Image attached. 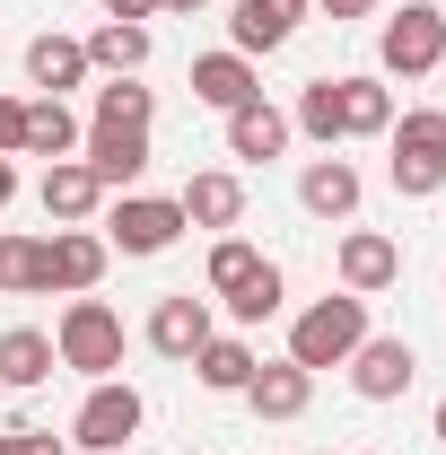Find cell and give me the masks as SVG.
Listing matches in <instances>:
<instances>
[{
	"mask_svg": "<svg viewBox=\"0 0 446 455\" xmlns=\"http://www.w3.org/2000/svg\"><path fill=\"white\" fill-rule=\"evenodd\" d=\"M359 341H368V298L333 289V298L298 307V324H289V359H298L307 377H324V368H341V359H350Z\"/></svg>",
	"mask_w": 446,
	"mask_h": 455,
	"instance_id": "6da1fadb",
	"label": "cell"
},
{
	"mask_svg": "<svg viewBox=\"0 0 446 455\" xmlns=\"http://www.w3.org/2000/svg\"><path fill=\"white\" fill-rule=\"evenodd\" d=\"M158 114V88H140V79H106L97 88V123H149Z\"/></svg>",
	"mask_w": 446,
	"mask_h": 455,
	"instance_id": "f1b7e54d",
	"label": "cell"
},
{
	"mask_svg": "<svg viewBox=\"0 0 446 455\" xmlns=\"http://www.w3.org/2000/svg\"><path fill=\"white\" fill-rule=\"evenodd\" d=\"M0 455H27V429H0Z\"/></svg>",
	"mask_w": 446,
	"mask_h": 455,
	"instance_id": "e575fe53",
	"label": "cell"
},
{
	"mask_svg": "<svg viewBox=\"0 0 446 455\" xmlns=\"http://www.w3.org/2000/svg\"><path fill=\"white\" fill-rule=\"evenodd\" d=\"M377 61H386V79H429L446 61V18L438 0H402L386 27H377Z\"/></svg>",
	"mask_w": 446,
	"mask_h": 455,
	"instance_id": "5b68a950",
	"label": "cell"
},
{
	"mask_svg": "<svg viewBox=\"0 0 446 455\" xmlns=\"http://www.w3.org/2000/svg\"><path fill=\"white\" fill-rule=\"evenodd\" d=\"M193 377H202V395H245V377H254V341L245 333H211L193 350Z\"/></svg>",
	"mask_w": 446,
	"mask_h": 455,
	"instance_id": "7402d4cb",
	"label": "cell"
},
{
	"mask_svg": "<svg viewBox=\"0 0 446 455\" xmlns=\"http://www.w3.org/2000/svg\"><path fill=\"white\" fill-rule=\"evenodd\" d=\"M184 455H193V447H184Z\"/></svg>",
	"mask_w": 446,
	"mask_h": 455,
	"instance_id": "f35d334b",
	"label": "cell"
},
{
	"mask_svg": "<svg viewBox=\"0 0 446 455\" xmlns=\"http://www.w3.org/2000/svg\"><path fill=\"white\" fill-rule=\"evenodd\" d=\"M298 140V123L272 106V97H245V106L227 114V158H245V167H263V158H280Z\"/></svg>",
	"mask_w": 446,
	"mask_h": 455,
	"instance_id": "2e32d148",
	"label": "cell"
},
{
	"mask_svg": "<svg viewBox=\"0 0 446 455\" xmlns=\"http://www.w3.org/2000/svg\"><path fill=\"white\" fill-rule=\"evenodd\" d=\"M289 123H298V132H307L315 149H333V140H341V79H307Z\"/></svg>",
	"mask_w": 446,
	"mask_h": 455,
	"instance_id": "484cf974",
	"label": "cell"
},
{
	"mask_svg": "<svg viewBox=\"0 0 446 455\" xmlns=\"http://www.w3.org/2000/svg\"><path fill=\"white\" fill-rule=\"evenodd\" d=\"M0 298H44V236H0Z\"/></svg>",
	"mask_w": 446,
	"mask_h": 455,
	"instance_id": "4316f807",
	"label": "cell"
},
{
	"mask_svg": "<svg viewBox=\"0 0 446 455\" xmlns=\"http://www.w3.org/2000/svg\"><path fill=\"white\" fill-rule=\"evenodd\" d=\"M27 149V97H0V158Z\"/></svg>",
	"mask_w": 446,
	"mask_h": 455,
	"instance_id": "f546056e",
	"label": "cell"
},
{
	"mask_svg": "<svg viewBox=\"0 0 446 455\" xmlns=\"http://www.w3.org/2000/svg\"><path fill=\"white\" fill-rule=\"evenodd\" d=\"M18 202V158H0V211Z\"/></svg>",
	"mask_w": 446,
	"mask_h": 455,
	"instance_id": "d6a6232c",
	"label": "cell"
},
{
	"mask_svg": "<svg viewBox=\"0 0 446 455\" xmlns=\"http://www.w3.org/2000/svg\"><path fill=\"white\" fill-rule=\"evenodd\" d=\"M97 70H88V44L79 36H36L27 44V88L36 97H70V88H88Z\"/></svg>",
	"mask_w": 446,
	"mask_h": 455,
	"instance_id": "d6986e66",
	"label": "cell"
},
{
	"mask_svg": "<svg viewBox=\"0 0 446 455\" xmlns=\"http://www.w3.org/2000/svg\"><path fill=\"white\" fill-rule=\"evenodd\" d=\"M0 395H9V386H0Z\"/></svg>",
	"mask_w": 446,
	"mask_h": 455,
	"instance_id": "8d00e7d4",
	"label": "cell"
},
{
	"mask_svg": "<svg viewBox=\"0 0 446 455\" xmlns=\"http://www.w3.org/2000/svg\"><path fill=\"white\" fill-rule=\"evenodd\" d=\"M79 158L97 167L106 193H131V184L149 175V123H88V132H79Z\"/></svg>",
	"mask_w": 446,
	"mask_h": 455,
	"instance_id": "9c48e42d",
	"label": "cell"
},
{
	"mask_svg": "<svg viewBox=\"0 0 446 455\" xmlns=\"http://www.w3.org/2000/svg\"><path fill=\"white\" fill-rule=\"evenodd\" d=\"M175 202H184V228L236 236V228H245V175H236V167H202L184 193H175Z\"/></svg>",
	"mask_w": 446,
	"mask_h": 455,
	"instance_id": "4fadbf2b",
	"label": "cell"
},
{
	"mask_svg": "<svg viewBox=\"0 0 446 455\" xmlns=\"http://www.w3.org/2000/svg\"><path fill=\"white\" fill-rule=\"evenodd\" d=\"M307 9L315 0H236V18H227V44L254 61V53H280L298 27H307Z\"/></svg>",
	"mask_w": 446,
	"mask_h": 455,
	"instance_id": "9a60e30c",
	"label": "cell"
},
{
	"mask_svg": "<svg viewBox=\"0 0 446 455\" xmlns=\"http://www.w3.org/2000/svg\"><path fill=\"white\" fill-rule=\"evenodd\" d=\"M315 9H324V18H333V27H350V18H368V9H377V0H315Z\"/></svg>",
	"mask_w": 446,
	"mask_h": 455,
	"instance_id": "1f68e13d",
	"label": "cell"
},
{
	"mask_svg": "<svg viewBox=\"0 0 446 455\" xmlns=\"http://www.w3.org/2000/svg\"><path fill=\"white\" fill-rule=\"evenodd\" d=\"M18 158H79V114H70V97H27V149Z\"/></svg>",
	"mask_w": 446,
	"mask_h": 455,
	"instance_id": "44dd1931",
	"label": "cell"
},
{
	"mask_svg": "<svg viewBox=\"0 0 446 455\" xmlns=\"http://www.w3.org/2000/svg\"><path fill=\"white\" fill-rule=\"evenodd\" d=\"M193 9H202V0H158V18H193Z\"/></svg>",
	"mask_w": 446,
	"mask_h": 455,
	"instance_id": "836d02e7",
	"label": "cell"
},
{
	"mask_svg": "<svg viewBox=\"0 0 446 455\" xmlns=\"http://www.w3.org/2000/svg\"><path fill=\"white\" fill-rule=\"evenodd\" d=\"M106 18H123V27H149V18H158V0H106Z\"/></svg>",
	"mask_w": 446,
	"mask_h": 455,
	"instance_id": "4dcf8cb0",
	"label": "cell"
},
{
	"mask_svg": "<svg viewBox=\"0 0 446 455\" xmlns=\"http://www.w3.org/2000/svg\"><path fill=\"white\" fill-rule=\"evenodd\" d=\"M175 236H184V202L175 193H123V202H106V245L114 254L149 263V254H167Z\"/></svg>",
	"mask_w": 446,
	"mask_h": 455,
	"instance_id": "8992f818",
	"label": "cell"
},
{
	"mask_svg": "<svg viewBox=\"0 0 446 455\" xmlns=\"http://www.w3.org/2000/svg\"><path fill=\"white\" fill-rule=\"evenodd\" d=\"M280 298H289V281H280V263H272V254H263V263H254L245 281L227 289L219 307H227V315H236V324H272V315H280Z\"/></svg>",
	"mask_w": 446,
	"mask_h": 455,
	"instance_id": "d4e9b609",
	"label": "cell"
},
{
	"mask_svg": "<svg viewBox=\"0 0 446 455\" xmlns=\"http://www.w3.org/2000/svg\"><path fill=\"white\" fill-rule=\"evenodd\" d=\"M211 333H219V324H211V298H193V289H175V298L149 307V350L175 359V368H193V350H202Z\"/></svg>",
	"mask_w": 446,
	"mask_h": 455,
	"instance_id": "8fae6325",
	"label": "cell"
},
{
	"mask_svg": "<svg viewBox=\"0 0 446 455\" xmlns=\"http://www.w3.org/2000/svg\"><path fill=\"white\" fill-rule=\"evenodd\" d=\"M333 281L350 289V298H377V289L402 281V245H394L386 228H350L333 245Z\"/></svg>",
	"mask_w": 446,
	"mask_h": 455,
	"instance_id": "30bf717a",
	"label": "cell"
},
{
	"mask_svg": "<svg viewBox=\"0 0 446 455\" xmlns=\"http://www.w3.org/2000/svg\"><path fill=\"white\" fill-rule=\"evenodd\" d=\"M245 97H263V79H254V61L236 53H193V106H211V114H236Z\"/></svg>",
	"mask_w": 446,
	"mask_h": 455,
	"instance_id": "ac0fdd59",
	"label": "cell"
},
{
	"mask_svg": "<svg viewBox=\"0 0 446 455\" xmlns=\"http://www.w3.org/2000/svg\"><path fill=\"white\" fill-rule=\"evenodd\" d=\"M245 403H254V420H298V411L315 403V377H307L298 359H254V377H245Z\"/></svg>",
	"mask_w": 446,
	"mask_h": 455,
	"instance_id": "e0dca14e",
	"label": "cell"
},
{
	"mask_svg": "<svg viewBox=\"0 0 446 455\" xmlns=\"http://www.w3.org/2000/svg\"><path fill=\"white\" fill-rule=\"evenodd\" d=\"M53 368H61V359H53V333H36V324H9V333H0V386L27 395V386H44Z\"/></svg>",
	"mask_w": 446,
	"mask_h": 455,
	"instance_id": "cb8c5ba5",
	"label": "cell"
},
{
	"mask_svg": "<svg viewBox=\"0 0 446 455\" xmlns=\"http://www.w3.org/2000/svg\"><path fill=\"white\" fill-rule=\"evenodd\" d=\"M106 263H114V245L97 236V228H53L44 236V298H97V281H106Z\"/></svg>",
	"mask_w": 446,
	"mask_h": 455,
	"instance_id": "ba28073f",
	"label": "cell"
},
{
	"mask_svg": "<svg viewBox=\"0 0 446 455\" xmlns=\"http://www.w3.org/2000/svg\"><path fill=\"white\" fill-rule=\"evenodd\" d=\"M140 420H149L140 386H123V377H97V386H88V403L70 411V447H88V455H123L131 438H140Z\"/></svg>",
	"mask_w": 446,
	"mask_h": 455,
	"instance_id": "277c9868",
	"label": "cell"
},
{
	"mask_svg": "<svg viewBox=\"0 0 446 455\" xmlns=\"http://www.w3.org/2000/svg\"><path fill=\"white\" fill-rule=\"evenodd\" d=\"M88 44V70H106V79H140L149 70V27H123V18H106L97 36H79Z\"/></svg>",
	"mask_w": 446,
	"mask_h": 455,
	"instance_id": "603a6c76",
	"label": "cell"
},
{
	"mask_svg": "<svg viewBox=\"0 0 446 455\" xmlns=\"http://www.w3.org/2000/svg\"><path fill=\"white\" fill-rule=\"evenodd\" d=\"M386 175L402 202H429V193H446V114L438 106H402V123L386 132Z\"/></svg>",
	"mask_w": 446,
	"mask_h": 455,
	"instance_id": "7a4b0ae2",
	"label": "cell"
},
{
	"mask_svg": "<svg viewBox=\"0 0 446 455\" xmlns=\"http://www.w3.org/2000/svg\"><path fill=\"white\" fill-rule=\"evenodd\" d=\"M36 202H44V220H53V228H88L97 211H106V184H97L88 158H53L44 184H36Z\"/></svg>",
	"mask_w": 446,
	"mask_h": 455,
	"instance_id": "7c38bea8",
	"label": "cell"
},
{
	"mask_svg": "<svg viewBox=\"0 0 446 455\" xmlns=\"http://www.w3.org/2000/svg\"><path fill=\"white\" fill-rule=\"evenodd\" d=\"M438 70H446V61H438Z\"/></svg>",
	"mask_w": 446,
	"mask_h": 455,
	"instance_id": "74e56055",
	"label": "cell"
},
{
	"mask_svg": "<svg viewBox=\"0 0 446 455\" xmlns=\"http://www.w3.org/2000/svg\"><path fill=\"white\" fill-rule=\"evenodd\" d=\"M429 429H438V447H446V395H438V411H429Z\"/></svg>",
	"mask_w": 446,
	"mask_h": 455,
	"instance_id": "d590c367",
	"label": "cell"
},
{
	"mask_svg": "<svg viewBox=\"0 0 446 455\" xmlns=\"http://www.w3.org/2000/svg\"><path fill=\"white\" fill-rule=\"evenodd\" d=\"M386 132H394V88L350 70L341 79V140H386Z\"/></svg>",
	"mask_w": 446,
	"mask_h": 455,
	"instance_id": "ffe728a7",
	"label": "cell"
},
{
	"mask_svg": "<svg viewBox=\"0 0 446 455\" xmlns=\"http://www.w3.org/2000/svg\"><path fill=\"white\" fill-rule=\"evenodd\" d=\"M341 368H350V395H359V403H402L411 377H420V350H411L402 333H368Z\"/></svg>",
	"mask_w": 446,
	"mask_h": 455,
	"instance_id": "52a82bcc",
	"label": "cell"
},
{
	"mask_svg": "<svg viewBox=\"0 0 446 455\" xmlns=\"http://www.w3.org/2000/svg\"><path fill=\"white\" fill-rule=\"evenodd\" d=\"M53 359H61V368H79L88 386L114 377V368H123V315H114L106 298H70L61 324H53Z\"/></svg>",
	"mask_w": 446,
	"mask_h": 455,
	"instance_id": "3957f363",
	"label": "cell"
},
{
	"mask_svg": "<svg viewBox=\"0 0 446 455\" xmlns=\"http://www.w3.org/2000/svg\"><path fill=\"white\" fill-rule=\"evenodd\" d=\"M254 263H263V254H254L245 236H211V263H202V289H211V298H227V289L245 281Z\"/></svg>",
	"mask_w": 446,
	"mask_h": 455,
	"instance_id": "83f0119b",
	"label": "cell"
},
{
	"mask_svg": "<svg viewBox=\"0 0 446 455\" xmlns=\"http://www.w3.org/2000/svg\"><path fill=\"white\" fill-rule=\"evenodd\" d=\"M359 193H368V184H359V167H350V158H333V149L298 167V211H307V220H359Z\"/></svg>",
	"mask_w": 446,
	"mask_h": 455,
	"instance_id": "5bb4252c",
	"label": "cell"
}]
</instances>
